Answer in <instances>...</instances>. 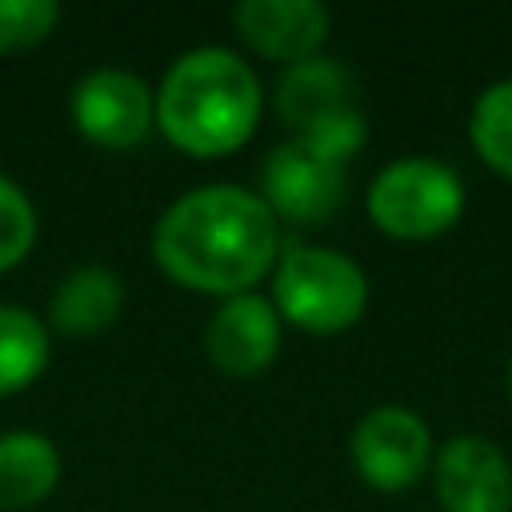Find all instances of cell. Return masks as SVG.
<instances>
[{
    "mask_svg": "<svg viewBox=\"0 0 512 512\" xmlns=\"http://www.w3.org/2000/svg\"><path fill=\"white\" fill-rule=\"evenodd\" d=\"M232 24L252 52L280 64H300L320 56L332 16L320 0H240L232 8Z\"/></svg>",
    "mask_w": 512,
    "mask_h": 512,
    "instance_id": "8fae6325",
    "label": "cell"
},
{
    "mask_svg": "<svg viewBox=\"0 0 512 512\" xmlns=\"http://www.w3.org/2000/svg\"><path fill=\"white\" fill-rule=\"evenodd\" d=\"M60 480V448L44 432H0V512L40 504Z\"/></svg>",
    "mask_w": 512,
    "mask_h": 512,
    "instance_id": "4fadbf2b",
    "label": "cell"
},
{
    "mask_svg": "<svg viewBox=\"0 0 512 512\" xmlns=\"http://www.w3.org/2000/svg\"><path fill=\"white\" fill-rule=\"evenodd\" d=\"M120 308H124V280L108 264H80L52 288L48 320L64 336H96L112 328Z\"/></svg>",
    "mask_w": 512,
    "mask_h": 512,
    "instance_id": "7c38bea8",
    "label": "cell"
},
{
    "mask_svg": "<svg viewBox=\"0 0 512 512\" xmlns=\"http://www.w3.org/2000/svg\"><path fill=\"white\" fill-rule=\"evenodd\" d=\"M272 304L280 320L316 336H332L364 316L368 276L340 248L280 244V256L272 264Z\"/></svg>",
    "mask_w": 512,
    "mask_h": 512,
    "instance_id": "3957f363",
    "label": "cell"
},
{
    "mask_svg": "<svg viewBox=\"0 0 512 512\" xmlns=\"http://www.w3.org/2000/svg\"><path fill=\"white\" fill-rule=\"evenodd\" d=\"M60 20L56 0H0V52H20L40 40Z\"/></svg>",
    "mask_w": 512,
    "mask_h": 512,
    "instance_id": "e0dca14e",
    "label": "cell"
},
{
    "mask_svg": "<svg viewBox=\"0 0 512 512\" xmlns=\"http://www.w3.org/2000/svg\"><path fill=\"white\" fill-rule=\"evenodd\" d=\"M352 464L364 484L380 492L412 488L432 464V432L420 412L404 404H376L352 428Z\"/></svg>",
    "mask_w": 512,
    "mask_h": 512,
    "instance_id": "8992f818",
    "label": "cell"
},
{
    "mask_svg": "<svg viewBox=\"0 0 512 512\" xmlns=\"http://www.w3.org/2000/svg\"><path fill=\"white\" fill-rule=\"evenodd\" d=\"M508 392H512V360H508Z\"/></svg>",
    "mask_w": 512,
    "mask_h": 512,
    "instance_id": "ac0fdd59",
    "label": "cell"
},
{
    "mask_svg": "<svg viewBox=\"0 0 512 512\" xmlns=\"http://www.w3.org/2000/svg\"><path fill=\"white\" fill-rule=\"evenodd\" d=\"M72 124L100 148H132L156 128V92L124 68L84 72L72 88Z\"/></svg>",
    "mask_w": 512,
    "mask_h": 512,
    "instance_id": "ba28073f",
    "label": "cell"
},
{
    "mask_svg": "<svg viewBox=\"0 0 512 512\" xmlns=\"http://www.w3.org/2000/svg\"><path fill=\"white\" fill-rule=\"evenodd\" d=\"M264 108L260 80L232 48H192L176 56L156 92V128L188 156L236 152Z\"/></svg>",
    "mask_w": 512,
    "mask_h": 512,
    "instance_id": "7a4b0ae2",
    "label": "cell"
},
{
    "mask_svg": "<svg viewBox=\"0 0 512 512\" xmlns=\"http://www.w3.org/2000/svg\"><path fill=\"white\" fill-rule=\"evenodd\" d=\"M368 216L384 236L432 240L464 212V180L436 156H400L368 184Z\"/></svg>",
    "mask_w": 512,
    "mask_h": 512,
    "instance_id": "5b68a950",
    "label": "cell"
},
{
    "mask_svg": "<svg viewBox=\"0 0 512 512\" xmlns=\"http://www.w3.org/2000/svg\"><path fill=\"white\" fill-rule=\"evenodd\" d=\"M468 136H472V148L476 156L512 180V76L488 84L476 104H472V116H468Z\"/></svg>",
    "mask_w": 512,
    "mask_h": 512,
    "instance_id": "9a60e30c",
    "label": "cell"
},
{
    "mask_svg": "<svg viewBox=\"0 0 512 512\" xmlns=\"http://www.w3.org/2000/svg\"><path fill=\"white\" fill-rule=\"evenodd\" d=\"M36 240V208L28 192L0 172V272L16 268Z\"/></svg>",
    "mask_w": 512,
    "mask_h": 512,
    "instance_id": "2e32d148",
    "label": "cell"
},
{
    "mask_svg": "<svg viewBox=\"0 0 512 512\" xmlns=\"http://www.w3.org/2000/svg\"><path fill=\"white\" fill-rule=\"evenodd\" d=\"M432 484L444 512H512V460L488 436L464 432L436 448Z\"/></svg>",
    "mask_w": 512,
    "mask_h": 512,
    "instance_id": "9c48e42d",
    "label": "cell"
},
{
    "mask_svg": "<svg viewBox=\"0 0 512 512\" xmlns=\"http://www.w3.org/2000/svg\"><path fill=\"white\" fill-rule=\"evenodd\" d=\"M344 196H348L344 164L324 160L296 140H284L268 152L260 172V200L272 208L276 220L324 224L340 212Z\"/></svg>",
    "mask_w": 512,
    "mask_h": 512,
    "instance_id": "52a82bcc",
    "label": "cell"
},
{
    "mask_svg": "<svg viewBox=\"0 0 512 512\" xmlns=\"http://www.w3.org/2000/svg\"><path fill=\"white\" fill-rule=\"evenodd\" d=\"M276 112L292 124V140L324 160L344 164L364 148L368 124L356 104V80L332 56L288 64L276 80Z\"/></svg>",
    "mask_w": 512,
    "mask_h": 512,
    "instance_id": "277c9868",
    "label": "cell"
},
{
    "mask_svg": "<svg viewBox=\"0 0 512 512\" xmlns=\"http://www.w3.org/2000/svg\"><path fill=\"white\" fill-rule=\"evenodd\" d=\"M48 328L20 304H0V396L28 388L48 364Z\"/></svg>",
    "mask_w": 512,
    "mask_h": 512,
    "instance_id": "5bb4252c",
    "label": "cell"
},
{
    "mask_svg": "<svg viewBox=\"0 0 512 512\" xmlns=\"http://www.w3.org/2000/svg\"><path fill=\"white\" fill-rule=\"evenodd\" d=\"M208 360L228 376H256L280 352V312L256 292L224 296L204 332Z\"/></svg>",
    "mask_w": 512,
    "mask_h": 512,
    "instance_id": "30bf717a",
    "label": "cell"
},
{
    "mask_svg": "<svg viewBox=\"0 0 512 512\" xmlns=\"http://www.w3.org/2000/svg\"><path fill=\"white\" fill-rule=\"evenodd\" d=\"M152 256L184 288L240 296L272 272L280 256V220L252 188H188L156 220Z\"/></svg>",
    "mask_w": 512,
    "mask_h": 512,
    "instance_id": "6da1fadb",
    "label": "cell"
}]
</instances>
